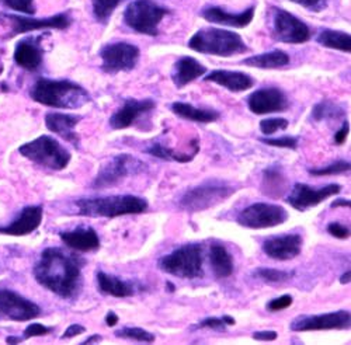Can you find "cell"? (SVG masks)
<instances>
[{
    "mask_svg": "<svg viewBox=\"0 0 351 345\" xmlns=\"http://www.w3.org/2000/svg\"><path fill=\"white\" fill-rule=\"evenodd\" d=\"M289 2L301 5L302 8L315 13H319L324 9H326V0H289Z\"/></svg>",
    "mask_w": 351,
    "mask_h": 345,
    "instance_id": "b9f144b4",
    "label": "cell"
},
{
    "mask_svg": "<svg viewBox=\"0 0 351 345\" xmlns=\"http://www.w3.org/2000/svg\"><path fill=\"white\" fill-rule=\"evenodd\" d=\"M146 153H149L151 156H155L162 160L167 162H178V163H189L191 162L195 155L189 153V152H179L170 146L163 145L162 142H152L151 145L146 148Z\"/></svg>",
    "mask_w": 351,
    "mask_h": 345,
    "instance_id": "1f68e13d",
    "label": "cell"
},
{
    "mask_svg": "<svg viewBox=\"0 0 351 345\" xmlns=\"http://www.w3.org/2000/svg\"><path fill=\"white\" fill-rule=\"evenodd\" d=\"M294 272H287V271H281V270H276V268H257L254 271V277L265 281V282H270V283H281V282H287L292 278Z\"/></svg>",
    "mask_w": 351,
    "mask_h": 345,
    "instance_id": "8d00e7d4",
    "label": "cell"
},
{
    "mask_svg": "<svg viewBox=\"0 0 351 345\" xmlns=\"http://www.w3.org/2000/svg\"><path fill=\"white\" fill-rule=\"evenodd\" d=\"M278 337V334L273 330L269 331H257L253 334V338L257 341H276Z\"/></svg>",
    "mask_w": 351,
    "mask_h": 345,
    "instance_id": "681fc988",
    "label": "cell"
},
{
    "mask_svg": "<svg viewBox=\"0 0 351 345\" xmlns=\"http://www.w3.org/2000/svg\"><path fill=\"white\" fill-rule=\"evenodd\" d=\"M19 153L43 167L60 171L68 167L72 156L60 142L52 136L43 135L19 148Z\"/></svg>",
    "mask_w": 351,
    "mask_h": 345,
    "instance_id": "8992f818",
    "label": "cell"
},
{
    "mask_svg": "<svg viewBox=\"0 0 351 345\" xmlns=\"http://www.w3.org/2000/svg\"><path fill=\"white\" fill-rule=\"evenodd\" d=\"M340 282H341L343 285H346V283H350V271H347V272H344V274L341 275V278H340Z\"/></svg>",
    "mask_w": 351,
    "mask_h": 345,
    "instance_id": "11a10c76",
    "label": "cell"
},
{
    "mask_svg": "<svg viewBox=\"0 0 351 345\" xmlns=\"http://www.w3.org/2000/svg\"><path fill=\"white\" fill-rule=\"evenodd\" d=\"M316 41L317 44L330 49H337L347 53L351 51L350 34L337 31V30H330V28H326V30L320 31V34L316 37Z\"/></svg>",
    "mask_w": 351,
    "mask_h": 345,
    "instance_id": "d6a6232c",
    "label": "cell"
},
{
    "mask_svg": "<svg viewBox=\"0 0 351 345\" xmlns=\"http://www.w3.org/2000/svg\"><path fill=\"white\" fill-rule=\"evenodd\" d=\"M166 285L169 286V290L173 292L174 291V286H173V283H170V282H166Z\"/></svg>",
    "mask_w": 351,
    "mask_h": 345,
    "instance_id": "6f0895ef",
    "label": "cell"
},
{
    "mask_svg": "<svg viewBox=\"0 0 351 345\" xmlns=\"http://www.w3.org/2000/svg\"><path fill=\"white\" fill-rule=\"evenodd\" d=\"M339 207H343V208H348L350 207V201L346 199V198H337L336 201H333L332 203V208H339Z\"/></svg>",
    "mask_w": 351,
    "mask_h": 345,
    "instance_id": "816d5d0a",
    "label": "cell"
},
{
    "mask_svg": "<svg viewBox=\"0 0 351 345\" xmlns=\"http://www.w3.org/2000/svg\"><path fill=\"white\" fill-rule=\"evenodd\" d=\"M288 190V179L280 166H271L263 171L261 192L271 199L281 198Z\"/></svg>",
    "mask_w": 351,
    "mask_h": 345,
    "instance_id": "4316f807",
    "label": "cell"
},
{
    "mask_svg": "<svg viewBox=\"0 0 351 345\" xmlns=\"http://www.w3.org/2000/svg\"><path fill=\"white\" fill-rule=\"evenodd\" d=\"M123 0H92V9H93V16L95 18L106 24L114 10L120 6Z\"/></svg>",
    "mask_w": 351,
    "mask_h": 345,
    "instance_id": "836d02e7",
    "label": "cell"
},
{
    "mask_svg": "<svg viewBox=\"0 0 351 345\" xmlns=\"http://www.w3.org/2000/svg\"><path fill=\"white\" fill-rule=\"evenodd\" d=\"M348 131H350V125H348L347 121H344L341 128L335 133V143H336V145H343V143L347 139V136H348Z\"/></svg>",
    "mask_w": 351,
    "mask_h": 345,
    "instance_id": "7dc6e473",
    "label": "cell"
},
{
    "mask_svg": "<svg viewBox=\"0 0 351 345\" xmlns=\"http://www.w3.org/2000/svg\"><path fill=\"white\" fill-rule=\"evenodd\" d=\"M33 272L41 286L64 299L75 298L80 292L82 266L75 255L61 248H45Z\"/></svg>",
    "mask_w": 351,
    "mask_h": 345,
    "instance_id": "6da1fadb",
    "label": "cell"
},
{
    "mask_svg": "<svg viewBox=\"0 0 351 345\" xmlns=\"http://www.w3.org/2000/svg\"><path fill=\"white\" fill-rule=\"evenodd\" d=\"M222 322H223L225 324H228V326H233V324L237 323V322H235V319L230 318V316H223V318H222Z\"/></svg>",
    "mask_w": 351,
    "mask_h": 345,
    "instance_id": "db71d44e",
    "label": "cell"
},
{
    "mask_svg": "<svg viewBox=\"0 0 351 345\" xmlns=\"http://www.w3.org/2000/svg\"><path fill=\"white\" fill-rule=\"evenodd\" d=\"M0 2L14 12L28 14V16L36 14L34 0H0Z\"/></svg>",
    "mask_w": 351,
    "mask_h": 345,
    "instance_id": "f35d334b",
    "label": "cell"
},
{
    "mask_svg": "<svg viewBox=\"0 0 351 345\" xmlns=\"http://www.w3.org/2000/svg\"><path fill=\"white\" fill-rule=\"evenodd\" d=\"M247 107L256 115L284 112L289 107L285 93L277 88L260 89L247 97Z\"/></svg>",
    "mask_w": 351,
    "mask_h": 345,
    "instance_id": "e0dca14e",
    "label": "cell"
},
{
    "mask_svg": "<svg viewBox=\"0 0 351 345\" xmlns=\"http://www.w3.org/2000/svg\"><path fill=\"white\" fill-rule=\"evenodd\" d=\"M233 194L235 188L228 183L211 180L187 190L180 199L179 207L187 212L206 211L223 203Z\"/></svg>",
    "mask_w": 351,
    "mask_h": 345,
    "instance_id": "ba28073f",
    "label": "cell"
},
{
    "mask_svg": "<svg viewBox=\"0 0 351 345\" xmlns=\"http://www.w3.org/2000/svg\"><path fill=\"white\" fill-rule=\"evenodd\" d=\"M43 58L44 51L41 48V38H25L16 45L14 62L25 71H37L43 64Z\"/></svg>",
    "mask_w": 351,
    "mask_h": 345,
    "instance_id": "44dd1931",
    "label": "cell"
},
{
    "mask_svg": "<svg viewBox=\"0 0 351 345\" xmlns=\"http://www.w3.org/2000/svg\"><path fill=\"white\" fill-rule=\"evenodd\" d=\"M61 240L71 248L82 253L100 248V238L93 227H76L60 233Z\"/></svg>",
    "mask_w": 351,
    "mask_h": 345,
    "instance_id": "d4e9b609",
    "label": "cell"
},
{
    "mask_svg": "<svg viewBox=\"0 0 351 345\" xmlns=\"http://www.w3.org/2000/svg\"><path fill=\"white\" fill-rule=\"evenodd\" d=\"M80 120H82L80 115H71L64 112H48L45 115V125L51 132L60 135L66 142H71L72 145L77 146L80 138L73 131V128L79 124Z\"/></svg>",
    "mask_w": 351,
    "mask_h": 345,
    "instance_id": "603a6c76",
    "label": "cell"
},
{
    "mask_svg": "<svg viewBox=\"0 0 351 345\" xmlns=\"http://www.w3.org/2000/svg\"><path fill=\"white\" fill-rule=\"evenodd\" d=\"M344 115V110L330 101H322L312 110V118L315 121H324L329 118H339Z\"/></svg>",
    "mask_w": 351,
    "mask_h": 345,
    "instance_id": "e575fe53",
    "label": "cell"
},
{
    "mask_svg": "<svg viewBox=\"0 0 351 345\" xmlns=\"http://www.w3.org/2000/svg\"><path fill=\"white\" fill-rule=\"evenodd\" d=\"M32 99L52 108L76 110L90 103V94L80 84L71 80L38 79L30 90Z\"/></svg>",
    "mask_w": 351,
    "mask_h": 345,
    "instance_id": "7a4b0ae2",
    "label": "cell"
},
{
    "mask_svg": "<svg viewBox=\"0 0 351 345\" xmlns=\"http://www.w3.org/2000/svg\"><path fill=\"white\" fill-rule=\"evenodd\" d=\"M204 80L222 86V88H225L232 93L246 92L254 86V80L249 75L243 72H232L225 69L213 71L211 73H208L206 77H204Z\"/></svg>",
    "mask_w": 351,
    "mask_h": 345,
    "instance_id": "cb8c5ba5",
    "label": "cell"
},
{
    "mask_svg": "<svg viewBox=\"0 0 351 345\" xmlns=\"http://www.w3.org/2000/svg\"><path fill=\"white\" fill-rule=\"evenodd\" d=\"M289 125L285 118H266L260 121V131L265 135H273L277 131H284Z\"/></svg>",
    "mask_w": 351,
    "mask_h": 345,
    "instance_id": "ab89813d",
    "label": "cell"
},
{
    "mask_svg": "<svg viewBox=\"0 0 351 345\" xmlns=\"http://www.w3.org/2000/svg\"><path fill=\"white\" fill-rule=\"evenodd\" d=\"M115 337L131 340V341H138V342H146V344H151L156 340L155 334H152L148 330L139 329V327H124L119 331H115Z\"/></svg>",
    "mask_w": 351,
    "mask_h": 345,
    "instance_id": "d590c367",
    "label": "cell"
},
{
    "mask_svg": "<svg viewBox=\"0 0 351 345\" xmlns=\"http://www.w3.org/2000/svg\"><path fill=\"white\" fill-rule=\"evenodd\" d=\"M83 333H86V329H84L83 326H80V324H72V326H69V327L66 329L65 334H64L61 338H62V340H71V338H73V337H76V335H80V334H83Z\"/></svg>",
    "mask_w": 351,
    "mask_h": 345,
    "instance_id": "c3c4849f",
    "label": "cell"
},
{
    "mask_svg": "<svg viewBox=\"0 0 351 345\" xmlns=\"http://www.w3.org/2000/svg\"><path fill=\"white\" fill-rule=\"evenodd\" d=\"M100 341H103V337L99 334H95V335H90L87 340H84L82 344H95V342L99 344Z\"/></svg>",
    "mask_w": 351,
    "mask_h": 345,
    "instance_id": "f5cc1de1",
    "label": "cell"
},
{
    "mask_svg": "<svg viewBox=\"0 0 351 345\" xmlns=\"http://www.w3.org/2000/svg\"><path fill=\"white\" fill-rule=\"evenodd\" d=\"M77 212L82 216L114 219L125 215H138L148 209V201L136 195H111L80 198L76 201Z\"/></svg>",
    "mask_w": 351,
    "mask_h": 345,
    "instance_id": "3957f363",
    "label": "cell"
},
{
    "mask_svg": "<svg viewBox=\"0 0 351 345\" xmlns=\"http://www.w3.org/2000/svg\"><path fill=\"white\" fill-rule=\"evenodd\" d=\"M6 18L12 23V36L25 34L30 31H38V30H48V28H53V30H65L72 24V17L69 13H60L52 17L47 18H34L33 16H19V14H9Z\"/></svg>",
    "mask_w": 351,
    "mask_h": 345,
    "instance_id": "9a60e30c",
    "label": "cell"
},
{
    "mask_svg": "<svg viewBox=\"0 0 351 345\" xmlns=\"http://www.w3.org/2000/svg\"><path fill=\"white\" fill-rule=\"evenodd\" d=\"M143 171H146V164L142 160L127 153L114 156L110 162L101 166L92 184V188L104 190L119 186L125 179L141 175Z\"/></svg>",
    "mask_w": 351,
    "mask_h": 345,
    "instance_id": "9c48e42d",
    "label": "cell"
},
{
    "mask_svg": "<svg viewBox=\"0 0 351 345\" xmlns=\"http://www.w3.org/2000/svg\"><path fill=\"white\" fill-rule=\"evenodd\" d=\"M141 51L136 45L128 42H114L101 48V71L108 75L130 72L139 62Z\"/></svg>",
    "mask_w": 351,
    "mask_h": 345,
    "instance_id": "30bf717a",
    "label": "cell"
},
{
    "mask_svg": "<svg viewBox=\"0 0 351 345\" xmlns=\"http://www.w3.org/2000/svg\"><path fill=\"white\" fill-rule=\"evenodd\" d=\"M156 107L155 101L151 99L136 100L128 99L124 101L123 107L117 110L110 118V127L112 129H125L130 128L135 121L142 117L143 114L151 112Z\"/></svg>",
    "mask_w": 351,
    "mask_h": 345,
    "instance_id": "d6986e66",
    "label": "cell"
},
{
    "mask_svg": "<svg viewBox=\"0 0 351 345\" xmlns=\"http://www.w3.org/2000/svg\"><path fill=\"white\" fill-rule=\"evenodd\" d=\"M273 36L284 44H304L312 37L311 28L292 13L273 8Z\"/></svg>",
    "mask_w": 351,
    "mask_h": 345,
    "instance_id": "8fae6325",
    "label": "cell"
},
{
    "mask_svg": "<svg viewBox=\"0 0 351 345\" xmlns=\"http://www.w3.org/2000/svg\"><path fill=\"white\" fill-rule=\"evenodd\" d=\"M170 110L173 114L178 115V117L194 123H201V124H208V123H215L219 120L221 114L215 110H208V108H198L194 107L189 103H173L170 105Z\"/></svg>",
    "mask_w": 351,
    "mask_h": 345,
    "instance_id": "f1b7e54d",
    "label": "cell"
},
{
    "mask_svg": "<svg viewBox=\"0 0 351 345\" xmlns=\"http://www.w3.org/2000/svg\"><path fill=\"white\" fill-rule=\"evenodd\" d=\"M351 166L350 162L346 160H337L328 167H322V168H309V175L315 177H322V176H335V175H343V172L350 171Z\"/></svg>",
    "mask_w": 351,
    "mask_h": 345,
    "instance_id": "74e56055",
    "label": "cell"
},
{
    "mask_svg": "<svg viewBox=\"0 0 351 345\" xmlns=\"http://www.w3.org/2000/svg\"><path fill=\"white\" fill-rule=\"evenodd\" d=\"M44 209L43 207H25L20 216L13 220L12 225L0 227V233L10 236H25L37 230L43 222Z\"/></svg>",
    "mask_w": 351,
    "mask_h": 345,
    "instance_id": "7402d4cb",
    "label": "cell"
},
{
    "mask_svg": "<svg viewBox=\"0 0 351 345\" xmlns=\"http://www.w3.org/2000/svg\"><path fill=\"white\" fill-rule=\"evenodd\" d=\"M6 341H8L9 344H17V342H21L23 338H20V337H8Z\"/></svg>",
    "mask_w": 351,
    "mask_h": 345,
    "instance_id": "9f6ffc18",
    "label": "cell"
},
{
    "mask_svg": "<svg viewBox=\"0 0 351 345\" xmlns=\"http://www.w3.org/2000/svg\"><path fill=\"white\" fill-rule=\"evenodd\" d=\"M198 327L201 329H213V330H223L225 329V323L222 322V319L218 318H208L204 319L202 322L198 323Z\"/></svg>",
    "mask_w": 351,
    "mask_h": 345,
    "instance_id": "bcb514c9",
    "label": "cell"
},
{
    "mask_svg": "<svg viewBox=\"0 0 351 345\" xmlns=\"http://www.w3.org/2000/svg\"><path fill=\"white\" fill-rule=\"evenodd\" d=\"M97 285L101 294L114 298H130L136 294V288L132 282L124 281L119 277L108 275L106 272L97 274Z\"/></svg>",
    "mask_w": 351,
    "mask_h": 345,
    "instance_id": "83f0119b",
    "label": "cell"
},
{
    "mask_svg": "<svg viewBox=\"0 0 351 345\" xmlns=\"http://www.w3.org/2000/svg\"><path fill=\"white\" fill-rule=\"evenodd\" d=\"M158 267L170 275L183 279H194L204 277V246L199 243H189L180 248L163 255L158 261Z\"/></svg>",
    "mask_w": 351,
    "mask_h": 345,
    "instance_id": "5b68a950",
    "label": "cell"
},
{
    "mask_svg": "<svg viewBox=\"0 0 351 345\" xmlns=\"http://www.w3.org/2000/svg\"><path fill=\"white\" fill-rule=\"evenodd\" d=\"M288 219V212L280 207L266 203H257L245 208L237 218V222L247 229L276 227Z\"/></svg>",
    "mask_w": 351,
    "mask_h": 345,
    "instance_id": "7c38bea8",
    "label": "cell"
},
{
    "mask_svg": "<svg viewBox=\"0 0 351 345\" xmlns=\"http://www.w3.org/2000/svg\"><path fill=\"white\" fill-rule=\"evenodd\" d=\"M167 14L170 10L155 0H132L124 10V23L139 34L156 37L158 27Z\"/></svg>",
    "mask_w": 351,
    "mask_h": 345,
    "instance_id": "52a82bcc",
    "label": "cell"
},
{
    "mask_svg": "<svg viewBox=\"0 0 351 345\" xmlns=\"http://www.w3.org/2000/svg\"><path fill=\"white\" fill-rule=\"evenodd\" d=\"M242 64L258 69H281L289 64V56L281 49H274L270 52L246 58Z\"/></svg>",
    "mask_w": 351,
    "mask_h": 345,
    "instance_id": "f546056e",
    "label": "cell"
},
{
    "mask_svg": "<svg viewBox=\"0 0 351 345\" xmlns=\"http://www.w3.org/2000/svg\"><path fill=\"white\" fill-rule=\"evenodd\" d=\"M51 331L49 327H45L40 323H33L32 326H28L25 330H24V340L27 338H32V337H40V335H45Z\"/></svg>",
    "mask_w": 351,
    "mask_h": 345,
    "instance_id": "f6af8a7d",
    "label": "cell"
},
{
    "mask_svg": "<svg viewBox=\"0 0 351 345\" xmlns=\"http://www.w3.org/2000/svg\"><path fill=\"white\" fill-rule=\"evenodd\" d=\"M189 48L195 52L229 58L233 55H241L249 51L242 37L223 28H201L189 41Z\"/></svg>",
    "mask_w": 351,
    "mask_h": 345,
    "instance_id": "277c9868",
    "label": "cell"
},
{
    "mask_svg": "<svg viewBox=\"0 0 351 345\" xmlns=\"http://www.w3.org/2000/svg\"><path fill=\"white\" fill-rule=\"evenodd\" d=\"M254 12H256V6H250L249 9H246L242 13H238V14L228 13L226 10H223L222 8H218V6H208V8L201 10L199 16L204 20H207L208 23L235 27V28H243L252 23V20L254 17Z\"/></svg>",
    "mask_w": 351,
    "mask_h": 345,
    "instance_id": "ffe728a7",
    "label": "cell"
},
{
    "mask_svg": "<svg viewBox=\"0 0 351 345\" xmlns=\"http://www.w3.org/2000/svg\"><path fill=\"white\" fill-rule=\"evenodd\" d=\"M260 142L266 143V145H269V146H274V148H285V149H292V151H295L298 148V139L294 136H282V138H277V139L261 138Z\"/></svg>",
    "mask_w": 351,
    "mask_h": 345,
    "instance_id": "60d3db41",
    "label": "cell"
},
{
    "mask_svg": "<svg viewBox=\"0 0 351 345\" xmlns=\"http://www.w3.org/2000/svg\"><path fill=\"white\" fill-rule=\"evenodd\" d=\"M340 191H341L340 184H328L320 188H312L308 184L298 183L292 187L287 201L294 209L305 212L313 207H317L328 198L337 195Z\"/></svg>",
    "mask_w": 351,
    "mask_h": 345,
    "instance_id": "5bb4252c",
    "label": "cell"
},
{
    "mask_svg": "<svg viewBox=\"0 0 351 345\" xmlns=\"http://www.w3.org/2000/svg\"><path fill=\"white\" fill-rule=\"evenodd\" d=\"M292 302H294V299H292L291 295H284V296L276 298V299H273L271 302H269L267 309H269L270 311H281V310L289 307V306L292 305Z\"/></svg>",
    "mask_w": 351,
    "mask_h": 345,
    "instance_id": "ee69618b",
    "label": "cell"
},
{
    "mask_svg": "<svg viewBox=\"0 0 351 345\" xmlns=\"http://www.w3.org/2000/svg\"><path fill=\"white\" fill-rule=\"evenodd\" d=\"M211 268L218 278H228L233 272V258L222 244H213L210 250Z\"/></svg>",
    "mask_w": 351,
    "mask_h": 345,
    "instance_id": "4dcf8cb0",
    "label": "cell"
},
{
    "mask_svg": "<svg viewBox=\"0 0 351 345\" xmlns=\"http://www.w3.org/2000/svg\"><path fill=\"white\" fill-rule=\"evenodd\" d=\"M207 73V68L199 64L191 56H183L174 64L171 71V80L178 89H183L186 86L198 77Z\"/></svg>",
    "mask_w": 351,
    "mask_h": 345,
    "instance_id": "484cf974",
    "label": "cell"
},
{
    "mask_svg": "<svg viewBox=\"0 0 351 345\" xmlns=\"http://www.w3.org/2000/svg\"><path fill=\"white\" fill-rule=\"evenodd\" d=\"M0 314L14 322L34 320L41 314V309L34 302L13 292L0 291Z\"/></svg>",
    "mask_w": 351,
    "mask_h": 345,
    "instance_id": "2e32d148",
    "label": "cell"
},
{
    "mask_svg": "<svg viewBox=\"0 0 351 345\" xmlns=\"http://www.w3.org/2000/svg\"><path fill=\"white\" fill-rule=\"evenodd\" d=\"M328 233L336 239H348L350 238V229L341 223L333 222L328 225Z\"/></svg>",
    "mask_w": 351,
    "mask_h": 345,
    "instance_id": "7bdbcfd3",
    "label": "cell"
},
{
    "mask_svg": "<svg viewBox=\"0 0 351 345\" xmlns=\"http://www.w3.org/2000/svg\"><path fill=\"white\" fill-rule=\"evenodd\" d=\"M302 238L297 233L273 236L263 243V251L273 260L288 261L301 254Z\"/></svg>",
    "mask_w": 351,
    "mask_h": 345,
    "instance_id": "ac0fdd59",
    "label": "cell"
},
{
    "mask_svg": "<svg viewBox=\"0 0 351 345\" xmlns=\"http://www.w3.org/2000/svg\"><path fill=\"white\" fill-rule=\"evenodd\" d=\"M351 316L348 310H337L333 313L300 316L291 323L292 331H322V330H348Z\"/></svg>",
    "mask_w": 351,
    "mask_h": 345,
    "instance_id": "4fadbf2b",
    "label": "cell"
},
{
    "mask_svg": "<svg viewBox=\"0 0 351 345\" xmlns=\"http://www.w3.org/2000/svg\"><path fill=\"white\" fill-rule=\"evenodd\" d=\"M119 322H120L119 316H117L112 310H110V311L107 313V316H106V324H107L108 327H114Z\"/></svg>",
    "mask_w": 351,
    "mask_h": 345,
    "instance_id": "f907efd6",
    "label": "cell"
}]
</instances>
